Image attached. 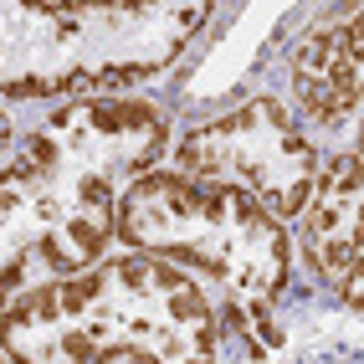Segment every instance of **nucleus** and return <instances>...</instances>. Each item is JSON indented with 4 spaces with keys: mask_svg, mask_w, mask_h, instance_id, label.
Returning a JSON list of instances; mask_svg holds the SVG:
<instances>
[{
    "mask_svg": "<svg viewBox=\"0 0 364 364\" xmlns=\"http://www.w3.org/2000/svg\"><path fill=\"white\" fill-rule=\"evenodd\" d=\"M164 154V113L82 98L36 129L0 169V313L41 282L98 267L118 236V200Z\"/></svg>",
    "mask_w": 364,
    "mask_h": 364,
    "instance_id": "f257e3e1",
    "label": "nucleus"
},
{
    "mask_svg": "<svg viewBox=\"0 0 364 364\" xmlns=\"http://www.w3.org/2000/svg\"><path fill=\"white\" fill-rule=\"evenodd\" d=\"M221 313L175 262L124 252L77 277L41 282L0 313L11 364H108L124 354L221 349Z\"/></svg>",
    "mask_w": 364,
    "mask_h": 364,
    "instance_id": "f03ea898",
    "label": "nucleus"
},
{
    "mask_svg": "<svg viewBox=\"0 0 364 364\" xmlns=\"http://www.w3.org/2000/svg\"><path fill=\"white\" fill-rule=\"evenodd\" d=\"M118 236L144 257L185 262L210 282H221L226 323L236 333L252 328L257 354H272L287 344L282 328H267L272 323L267 308L282 293L293 247H287V226L272 221L252 196L149 169L118 200Z\"/></svg>",
    "mask_w": 364,
    "mask_h": 364,
    "instance_id": "7ed1b4c3",
    "label": "nucleus"
},
{
    "mask_svg": "<svg viewBox=\"0 0 364 364\" xmlns=\"http://www.w3.org/2000/svg\"><path fill=\"white\" fill-rule=\"evenodd\" d=\"M205 6H16L0 0V92H62L164 72L205 26Z\"/></svg>",
    "mask_w": 364,
    "mask_h": 364,
    "instance_id": "20e7f679",
    "label": "nucleus"
},
{
    "mask_svg": "<svg viewBox=\"0 0 364 364\" xmlns=\"http://www.w3.org/2000/svg\"><path fill=\"white\" fill-rule=\"evenodd\" d=\"M175 164L196 185H226L252 196L272 221L298 215L313 180H318V154L277 98L241 103L226 118L180 139Z\"/></svg>",
    "mask_w": 364,
    "mask_h": 364,
    "instance_id": "39448f33",
    "label": "nucleus"
},
{
    "mask_svg": "<svg viewBox=\"0 0 364 364\" xmlns=\"http://www.w3.org/2000/svg\"><path fill=\"white\" fill-rule=\"evenodd\" d=\"M303 257L328 293L344 298V308H359V272H364V175L359 154H338L328 169H318L308 200H303Z\"/></svg>",
    "mask_w": 364,
    "mask_h": 364,
    "instance_id": "423d86ee",
    "label": "nucleus"
},
{
    "mask_svg": "<svg viewBox=\"0 0 364 364\" xmlns=\"http://www.w3.org/2000/svg\"><path fill=\"white\" fill-rule=\"evenodd\" d=\"M293 92L318 129H349L359 113V11L293 46Z\"/></svg>",
    "mask_w": 364,
    "mask_h": 364,
    "instance_id": "0eeeda50",
    "label": "nucleus"
},
{
    "mask_svg": "<svg viewBox=\"0 0 364 364\" xmlns=\"http://www.w3.org/2000/svg\"><path fill=\"white\" fill-rule=\"evenodd\" d=\"M267 364H359V344H354V333H344V338H313V344H298V349H287L282 359H267Z\"/></svg>",
    "mask_w": 364,
    "mask_h": 364,
    "instance_id": "6e6552de",
    "label": "nucleus"
},
{
    "mask_svg": "<svg viewBox=\"0 0 364 364\" xmlns=\"http://www.w3.org/2000/svg\"><path fill=\"white\" fill-rule=\"evenodd\" d=\"M221 349H200V354H124V359H108V364H215Z\"/></svg>",
    "mask_w": 364,
    "mask_h": 364,
    "instance_id": "1a4fd4ad",
    "label": "nucleus"
},
{
    "mask_svg": "<svg viewBox=\"0 0 364 364\" xmlns=\"http://www.w3.org/2000/svg\"><path fill=\"white\" fill-rule=\"evenodd\" d=\"M6 144H11V124H6V113H0V154H6Z\"/></svg>",
    "mask_w": 364,
    "mask_h": 364,
    "instance_id": "9d476101",
    "label": "nucleus"
},
{
    "mask_svg": "<svg viewBox=\"0 0 364 364\" xmlns=\"http://www.w3.org/2000/svg\"><path fill=\"white\" fill-rule=\"evenodd\" d=\"M0 364H11V359H6V349H0Z\"/></svg>",
    "mask_w": 364,
    "mask_h": 364,
    "instance_id": "9b49d317",
    "label": "nucleus"
}]
</instances>
